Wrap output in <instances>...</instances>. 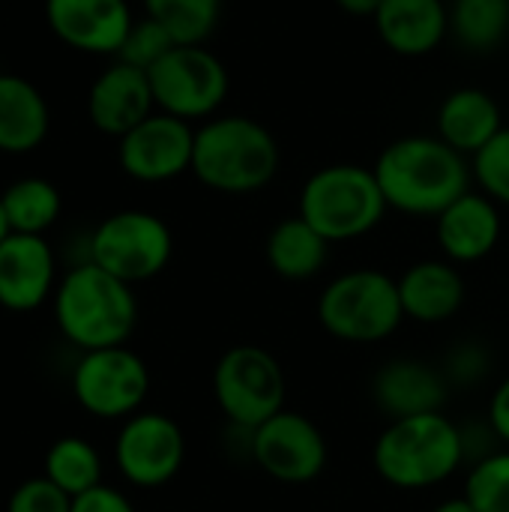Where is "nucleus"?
Segmentation results:
<instances>
[{
  "label": "nucleus",
  "instance_id": "obj_1",
  "mask_svg": "<svg viewBox=\"0 0 509 512\" xmlns=\"http://www.w3.org/2000/svg\"><path fill=\"white\" fill-rule=\"evenodd\" d=\"M375 177L390 210L417 219H438L456 198L471 192V165L438 135H405L390 141Z\"/></svg>",
  "mask_w": 509,
  "mask_h": 512
},
{
  "label": "nucleus",
  "instance_id": "obj_2",
  "mask_svg": "<svg viewBox=\"0 0 509 512\" xmlns=\"http://www.w3.org/2000/svg\"><path fill=\"white\" fill-rule=\"evenodd\" d=\"M60 336L84 351L126 345L138 327V300L132 285L105 273L93 261H81L63 273L51 297Z\"/></svg>",
  "mask_w": 509,
  "mask_h": 512
},
{
  "label": "nucleus",
  "instance_id": "obj_3",
  "mask_svg": "<svg viewBox=\"0 0 509 512\" xmlns=\"http://www.w3.org/2000/svg\"><path fill=\"white\" fill-rule=\"evenodd\" d=\"M279 144L273 132L243 114L210 117L195 129L192 174L222 195H252L273 183Z\"/></svg>",
  "mask_w": 509,
  "mask_h": 512
},
{
  "label": "nucleus",
  "instance_id": "obj_4",
  "mask_svg": "<svg viewBox=\"0 0 509 512\" xmlns=\"http://www.w3.org/2000/svg\"><path fill=\"white\" fill-rule=\"evenodd\" d=\"M378 477L402 492H423L447 483L465 459L462 426L444 411L390 420L372 447Z\"/></svg>",
  "mask_w": 509,
  "mask_h": 512
},
{
  "label": "nucleus",
  "instance_id": "obj_5",
  "mask_svg": "<svg viewBox=\"0 0 509 512\" xmlns=\"http://www.w3.org/2000/svg\"><path fill=\"white\" fill-rule=\"evenodd\" d=\"M387 210L390 207L372 168L336 162L309 174L300 189L297 213L327 243H348L372 234Z\"/></svg>",
  "mask_w": 509,
  "mask_h": 512
},
{
  "label": "nucleus",
  "instance_id": "obj_6",
  "mask_svg": "<svg viewBox=\"0 0 509 512\" xmlns=\"http://www.w3.org/2000/svg\"><path fill=\"white\" fill-rule=\"evenodd\" d=\"M321 327L348 345L387 342L405 321L399 282L375 267H357L330 279L318 297Z\"/></svg>",
  "mask_w": 509,
  "mask_h": 512
},
{
  "label": "nucleus",
  "instance_id": "obj_7",
  "mask_svg": "<svg viewBox=\"0 0 509 512\" xmlns=\"http://www.w3.org/2000/svg\"><path fill=\"white\" fill-rule=\"evenodd\" d=\"M285 393V369L261 345H234L216 360L213 399L234 429L252 432L285 411Z\"/></svg>",
  "mask_w": 509,
  "mask_h": 512
},
{
  "label": "nucleus",
  "instance_id": "obj_8",
  "mask_svg": "<svg viewBox=\"0 0 509 512\" xmlns=\"http://www.w3.org/2000/svg\"><path fill=\"white\" fill-rule=\"evenodd\" d=\"M171 255L174 234L168 222L147 210H117L87 240V261L132 288L156 279L171 264Z\"/></svg>",
  "mask_w": 509,
  "mask_h": 512
},
{
  "label": "nucleus",
  "instance_id": "obj_9",
  "mask_svg": "<svg viewBox=\"0 0 509 512\" xmlns=\"http://www.w3.org/2000/svg\"><path fill=\"white\" fill-rule=\"evenodd\" d=\"M156 111L186 123L210 120L228 96L225 63L204 45H174L150 72Z\"/></svg>",
  "mask_w": 509,
  "mask_h": 512
},
{
  "label": "nucleus",
  "instance_id": "obj_10",
  "mask_svg": "<svg viewBox=\"0 0 509 512\" xmlns=\"http://www.w3.org/2000/svg\"><path fill=\"white\" fill-rule=\"evenodd\" d=\"M72 396L96 420H129L150 393L147 363L126 345L84 351L72 369Z\"/></svg>",
  "mask_w": 509,
  "mask_h": 512
},
{
  "label": "nucleus",
  "instance_id": "obj_11",
  "mask_svg": "<svg viewBox=\"0 0 509 512\" xmlns=\"http://www.w3.org/2000/svg\"><path fill=\"white\" fill-rule=\"evenodd\" d=\"M249 459L276 483L303 486L324 474L330 450L306 414L285 408L249 432Z\"/></svg>",
  "mask_w": 509,
  "mask_h": 512
},
{
  "label": "nucleus",
  "instance_id": "obj_12",
  "mask_svg": "<svg viewBox=\"0 0 509 512\" xmlns=\"http://www.w3.org/2000/svg\"><path fill=\"white\" fill-rule=\"evenodd\" d=\"M186 462L183 429L159 411H138L123 420L114 438V465L135 489H159L171 483Z\"/></svg>",
  "mask_w": 509,
  "mask_h": 512
},
{
  "label": "nucleus",
  "instance_id": "obj_13",
  "mask_svg": "<svg viewBox=\"0 0 509 512\" xmlns=\"http://www.w3.org/2000/svg\"><path fill=\"white\" fill-rule=\"evenodd\" d=\"M195 129L192 123L153 111L123 138H117V162L138 183H168L192 171Z\"/></svg>",
  "mask_w": 509,
  "mask_h": 512
},
{
  "label": "nucleus",
  "instance_id": "obj_14",
  "mask_svg": "<svg viewBox=\"0 0 509 512\" xmlns=\"http://www.w3.org/2000/svg\"><path fill=\"white\" fill-rule=\"evenodd\" d=\"M57 282V258L45 237L9 234L0 243V306L6 312H36L54 297Z\"/></svg>",
  "mask_w": 509,
  "mask_h": 512
},
{
  "label": "nucleus",
  "instance_id": "obj_15",
  "mask_svg": "<svg viewBox=\"0 0 509 512\" xmlns=\"http://www.w3.org/2000/svg\"><path fill=\"white\" fill-rule=\"evenodd\" d=\"M45 21L63 45L117 57L135 18L126 0H45Z\"/></svg>",
  "mask_w": 509,
  "mask_h": 512
},
{
  "label": "nucleus",
  "instance_id": "obj_16",
  "mask_svg": "<svg viewBox=\"0 0 509 512\" xmlns=\"http://www.w3.org/2000/svg\"><path fill=\"white\" fill-rule=\"evenodd\" d=\"M447 399L450 384L441 366H432L417 357L387 360L372 378V402L387 417V423L444 411Z\"/></svg>",
  "mask_w": 509,
  "mask_h": 512
},
{
  "label": "nucleus",
  "instance_id": "obj_17",
  "mask_svg": "<svg viewBox=\"0 0 509 512\" xmlns=\"http://www.w3.org/2000/svg\"><path fill=\"white\" fill-rule=\"evenodd\" d=\"M153 111L156 99L147 72L123 60H114L108 69H102L87 90V117L102 135L111 138H123Z\"/></svg>",
  "mask_w": 509,
  "mask_h": 512
},
{
  "label": "nucleus",
  "instance_id": "obj_18",
  "mask_svg": "<svg viewBox=\"0 0 509 512\" xmlns=\"http://www.w3.org/2000/svg\"><path fill=\"white\" fill-rule=\"evenodd\" d=\"M501 231V210L483 192H465L435 219L438 246L453 264H477L489 258L501 243Z\"/></svg>",
  "mask_w": 509,
  "mask_h": 512
},
{
  "label": "nucleus",
  "instance_id": "obj_19",
  "mask_svg": "<svg viewBox=\"0 0 509 512\" xmlns=\"http://www.w3.org/2000/svg\"><path fill=\"white\" fill-rule=\"evenodd\" d=\"M396 282L405 318L417 324H447L465 306V279L459 273V264L447 258L417 261Z\"/></svg>",
  "mask_w": 509,
  "mask_h": 512
},
{
  "label": "nucleus",
  "instance_id": "obj_20",
  "mask_svg": "<svg viewBox=\"0 0 509 512\" xmlns=\"http://www.w3.org/2000/svg\"><path fill=\"white\" fill-rule=\"evenodd\" d=\"M372 21L381 42L402 57L432 54L450 33L444 0H384Z\"/></svg>",
  "mask_w": 509,
  "mask_h": 512
},
{
  "label": "nucleus",
  "instance_id": "obj_21",
  "mask_svg": "<svg viewBox=\"0 0 509 512\" xmlns=\"http://www.w3.org/2000/svg\"><path fill=\"white\" fill-rule=\"evenodd\" d=\"M51 129V111L42 90L12 72H0V153H30Z\"/></svg>",
  "mask_w": 509,
  "mask_h": 512
},
{
  "label": "nucleus",
  "instance_id": "obj_22",
  "mask_svg": "<svg viewBox=\"0 0 509 512\" xmlns=\"http://www.w3.org/2000/svg\"><path fill=\"white\" fill-rule=\"evenodd\" d=\"M501 129V108L483 87H459L438 108V138L462 156H477Z\"/></svg>",
  "mask_w": 509,
  "mask_h": 512
},
{
  "label": "nucleus",
  "instance_id": "obj_23",
  "mask_svg": "<svg viewBox=\"0 0 509 512\" xmlns=\"http://www.w3.org/2000/svg\"><path fill=\"white\" fill-rule=\"evenodd\" d=\"M264 255L270 270L285 282H309L315 279L330 255V243L297 213L273 225L264 243Z\"/></svg>",
  "mask_w": 509,
  "mask_h": 512
},
{
  "label": "nucleus",
  "instance_id": "obj_24",
  "mask_svg": "<svg viewBox=\"0 0 509 512\" xmlns=\"http://www.w3.org/2000/svg\"><path fill=\"white\" fill-rule=\"evenodd\" d=\"M0 201H3V213H6L12 234L45 237V231L54 228L63 210L60 189L45 177H21L9 183L0 192Z\"/></svg>",
  "mask_w": 509,
  "mask_h": 512
},
{
  "label": "nucleus",
  "instance_id": "obj_25",
  "mask_svg": "<svg viewBox=\"0 0 509 512\" xmlns=\"http://www.w3.org/2000/svg\"><path fill=\"white\" fill-rule=\"evenodd\" d=\"M42 477L63 489L72 501L102 486V456L81 435H63L45 450Z\"/></svg>",
  "mask_w": 509,
  "mask_h": 512
},
{
  "label": "nucleus",
  "instance_id": "obj_26",
  "mask_svg": "<svg viewBox=\"0 0 509 512\" xmlns=\"http://www.w3.org/2000/svg\"><path fill=\"white\" fill-rule=\"evenodd\" d=\"M450 33L474 54L495 51L509 33V0H456L450 6Z\"/></svg>",
  "mask_w": 509,
  "mask_h": 512
},
{
  "label": "nucleus",
  "instance_id": "obj_27",
  "mask_svg": "<svg viewBox=\"0 0 509 512\" xmlns=\"http://www.w3.org/2000/svg\"><path fill=\"white\" fill-rule=\"evenodd\" d=\"M222 0H144V15L159 21L177 45H204L219 24Z\"/></svg>",
  "mask_w": 509,
  "mask_h": 512
},
{
  "label": "nucleus",
  "instance_id": "obj_28",
  "mask_svg": "<svg viewBox=\"0 0 509 512\" xmlns=\"http://www.w3.org/2000/svg\"><path fill=\"white\" fill-rule=\"evenodd\" d=\"M465 498L477 512H509V447L468 468Z\"/></svg>",
  "mask_w": 509,
  "mask_h": 512
},
{
  "label": "nucleus",
  "instance_id": "obj_29",
  "mask_svg": "<svg viewBox=\"0 0 509 512\" xmlns=\"http://www.w3.org/2000/svg\"><path fill=\"white\" fill-rule=\"evenodd\" d=\"M174 45L177 42L171 39V33L159 21L144 15V18L132 21V27H129V33H126V39H123V45H120L114 60H123V63H129L135 69L150 72Z\"/></svg>",
  "mask_w": 509,
  "mask_h": 512
},
{
  "label": "nucleus",
  "instance_id": "obj_30",
  "mask_svg": "<svg viewBox=\"0 0 509 512\" xmlns=\"http://www.w3.org/2000/svg\"><path fill=\"white\" fill-rule=\"evenodd\" d=\"M492 366H495V360L483 339H462V342H453V348L447 351L441 372H444L450 390L453 387L474 390L492 375Z\"/></svg>",
  "mask_w": 509,
  "mask_h": 512
},
{
  "label": "nucleus",
  "instance_id": "obj_31",
  "mask_svg": "<svg viewBox=\"0 0 509 512\" xmlns=\"http://www.w3.org/2000/svg\"><path fill=\"white\" fill-rule=\"evenodd\" d=\"M471 174L480 183L483 195L495 204L509 207V126H504L471 162Z\"/></svg>",
  "mask_w": 509,
  "mask_h": 512
},
{
  "label": "nucleus",
  "instance_id": "obj_32",
  "mask_svg": "<svg viewBox=\"0 0 509 512\" xmlns=\"http://www.w3.org/2000/svg\"><path fill=\"white\" fill-rule=\"evenodd\" d=\"M6 512H72V498L39 474L12 489Z\"/></svg>",
  "mask_w": 509,
  "mask_h": 512
},
{
  "label": "nucleus",
  "instance_id": "obj_33",
  "mask_svg": "<svg viewBox=\"0 0 509 512\" xmlns=\"http://www.w3.org/2000/svg\"><path fill=\"white\" fill-rule=\"evenodd\" d=\"M72 512H138L135 504L120 492V489H111V486H96L90 489L87 495L75 498L72 501Z\"/></svg>",
  "mask_w": 509,
  "mask_h": 512
},
{
  "label": "nucleus",
  "instance_id": "obj_34",
  "mask_svg": "<svg viewBox=\"0 0 509 512\" xmlns=\"http://www.w3.org/2000/svg\"><path fill=\"white\" fill-rule=\"evenodd\" d=\"M489 426L495 429L498 441L509 447V375L495 387L492 399H489V411H486Z\"/></svg>",
  "mask_w": 509,
  "mask_h": 512
},
{
  "label": "nucleus",
  "instance_id": "obj_35",
  "mask_svg": "<svg viewBox=\"0 0 509 512\" xmlns=\"http://www.w3.org/2000/svg\"><path fill=\"white\" fill-rule=\"evenodd\" d=\"M342 12H348V15H369V18H375V12H378V6L384 3V0H333Z\"/></svg>",
  "mask_w": 509,
  "mask_h": 512
},
{
  "label": "nucleus",
  "instance_id": "obj_36",
  "mask_svg": "<svg viewBox=\"0 0 509 512\" xmlns=\"http://www.w3.org/2000/svg\"><path fill=\"white\" fill-rule=\"evenodd\" d=\"M432 512H477V510H474V504L462 495V498H447V501H441V504H438Z\"/></svg>",
  "mask_w": 509,
  "mask_h": 512
},
{
  "label": "nucleus",
  "instance_id": "obj_37",
  "mask_svg": "<svg viewBox=\"0 0 509 512\" xmlns=\"http://www.w3.org/2000/svg\"><path fill=\"white\" fill-rule=\"evenodd\" d=\"M12 231H9V222H6V213H3V201H0V243L9 237Z\"/></svg>",
  "mask_w": 509,
  "mask_h": 512
}]
</instances>
